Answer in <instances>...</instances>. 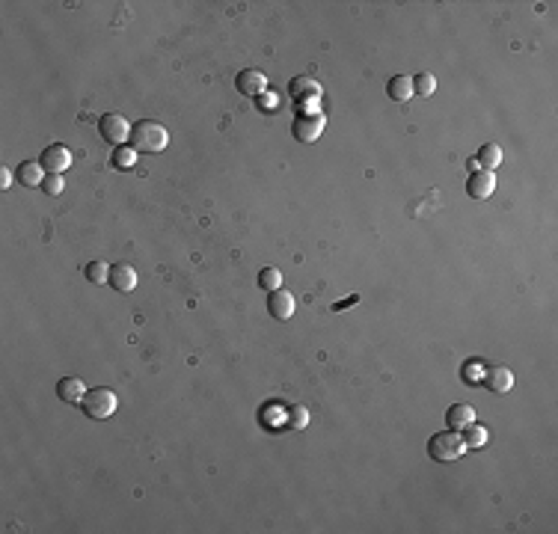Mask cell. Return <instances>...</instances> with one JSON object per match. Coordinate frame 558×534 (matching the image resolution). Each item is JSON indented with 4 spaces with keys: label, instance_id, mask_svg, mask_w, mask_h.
<instances>
[{
    "label": "cell",
    "instance_id": "obj_1",
    "mask_svg": "<svg viewBox=\"0 0 558 534\" xmlns=\"http://www.w3.org/2000/svg\"><path fill=\"white\" fill-rule=\"evenodd\" d=\"M131 148L134 152H143V155H155L163 152L166 143H170V134L166 128L155 119H140L137 125H131Z\"/></svg>",
    "mask_w": 558,
    "mask_h": 534
},
{
    "label": "cell",
    "instance_id": "obj_2",
    "mask_svg": "<svg viewBox=\"0 0 558 534\" xmlns=\"http://www.w3.org/2000/svg\"><path fill=\"white\" fill-rule=\"evenodd\" d=\"M463 452H466V445H463V440H461V433L451 430V427L443 430V433H434L431 442H428V454H431V460H436V463L461 460Z\"/></svg>",
    "mask_w": 558,
    "mask_h": 534
},
{
    "label": "cell",
    "instance_id": "obj_3",
    "mask_svg": "<svg viewBox=\"0 0 558 534\" xmlns=\"http://www.w3.org/2000/svg\"><path fill=\"white\" fill-rule=\"evenodd\" d=\"M116 407H119V398H116V392L98 386V389H90L87 395H83V413L90 415V419H110V415L116 413Z\"/></svg>",
    "mask_w": 558,
    "mask_h": 534
},
{
    "label": "cell",
    "instance_id": "obj_4",
    "mask_svg": "<svg viewBox=\"0 0 558 534\" xmlns=\"http://www.w3.org/2000/svg\"><path fill=\"white\" fill-rule=\"evenodd\" d=\"M98 134H101V140H104L107 146L119 148L131 137V122L125 119L122 113H104L98 119Z\"/></svg>",
    "mask_w": 558,
    "mask_h": 534
},
{
    "label": "cell",
    "instance_id": "obj_5",
    "mask_svg": "<svg viewBox=\"0 0 558 534\" xmlns=\"http://www.w3.org/2000/svg\"><path fill=\"white\" fill-rule=\"evenodd\" d=\"M321 131H324V119H321L318 113H303L291 125V134L297 143H315L321 137Z\"/></svg>",
    "mask_w": 558,
    "mask_h": 534
},
{
    "label": "cell",
    "instance_id": "obj_6",
    "mask_svg": "<svg viewBox=\"0 0 558 534\" xmlns=\"http://www.w3.org/2000/svg\"><path fill=\"white\" fill-rule=\"evenodd\" d=\"M39 163L45 166V173H50V175H63L65 170L72 166V152H69V146H50V148H45L42 152V158H39Z\"/></svg>",
    "mask_w": 558,
    "mask_h": 534
},
{
    "label": "cell",
    "instance_id": "obj_7",
    "mask_svg": "<svg viewBox=\"0 0 558 534\" xmlns=\"http://www.w3.org/2000/svg\"><path fill=\"white\" fill-rule=\"evenodd\" d=\"M267 312H270V318H277V321H289L291 315H294V297H291V291H285V288L267 291Z\"/></svg>",
    "mask_w": 558,
    "mask_h": 534
},
{
    "label": "cell",
    "instance_id": "obj_8",
    "mask_svg": "<svg viewBox=\"0 0 558 534\" xmlns=\"http://www.w3.org/2000/svg\"><path fill=\"white\" fill-rule=\"evenodd\" d=\"M235 87H238V92L247 95V98H259L267 89V77L259 69H244V72H238V77H235Z\"/></svg>",
    "mask_w": 558,
    "mask_h": 534
},
{
    "label": "cell",
    "instance_id": "obj_9",
    "mask_svg": "<svg viewBox=\"0 0 558 534\" xmlns=\"http://www.w3.org/2000/svg\"><path fill=\"white\" fill-rule=\"evenodd\" d=\"M493 190H496V175L490 173V170L472 173L469 181H466V193L472 199H487V196H493Z\"/></svg>",
    "mask_w": 558,
    "mask_h": 534
},
{
    "label": "cell",
    "instance_id": "obj_10",
    "mask_svg": "<svg viewBox=\"0 0 558 534\" xmlns=\"http://www.w3.org/2000/svg\"><path fill=\"white\" fill-rule=\"evenodd\" d=\"M110 285H113V291H122V294L134 291L137 288V271H134L131 264H113L110 267Z\"/></svg>",
    "mask_w": 558,
    "mask_h": 534
},
{
    "label": "cell",
    "instance_id": "obj_11",
    "mask_svg": "<svg viewBox=\"0 0 558 534\" xmlns=\"http://www.w3.org/2000/svg\"><path fill=\"white\" fill-rule=\"evenodd\" d=\"M484 386L490 389V392H499V395H505L511 386H514V374L505 369V365H493V369H487L484 371Z\"/></svg>",
    "mask_w": 558,
    "mask_h": 534
},
{
    "label": "cell",
    "instance_id": "obj_12",
    "mask_svg": "<svg viewBox=\"0 0 558 534\" xmlns=\"http://www.w3.org/2000/svg\"><path fill=\"white\" fill-rule=\"evenodd\" d=\"M289 92H291L294 102H318V98H321V87H318V80H312V77H294L289 83Z\"/></svg>",
    "mask_w": 558,
    "mask_h": 534
},
{
    "label": "cell",
    "instance_id": "obj_13",
    "mask_svg": "<svg viewBox=\"0 0 558 534\" xmlns=\"http://www.w3.org/2000/svg\"><path fill=\"white\" fill-rule=\"evenodd\" d=\"M57 395L65 404H77V400H83V395H87V383L80 377H63L57 383Z\"/></svg>",
    "mask_w": 558,
    "mask_h": 534
},
{
    "label": "cell",
    "instance_id": "obj_14",
    "mask_svg": "<svg viewBox=\"0 0 558 534\" xmlns=\"http://www.w3.org/2000/svg\"><path fill=\"white\" fill-rule=\"evenodd\" d=\"M45 166L39 163V160H24V163H18V181L24 187H42V181H45V175L48 173H42Z\"/></svg>",
    "mask_w": 558,
    "mask_h": 534
},
{
    "label": "cell",
    "instance_id": "obj_15",
    "mask_svg": "<svg viewBox=\"0 0 558 534\" xmlns=\"http://www.w3.org/2000/svg\"><path fill=\"white\" fill-rule=\"evenodd\" d=\"M386 95L392 98V102H410V98H413V77H407V75L389 77V83H386Z\"/></svg>",
    "mask_w": 558,
    "mask_h": 534
},
{
    "label": "cell",
    "instance_id": "obj_16",
    "mask_svg": "<svg viewBox=\"0 0 558 534\" xmlns=\"http://www.w3.org/2000/svg\"><path fill=\"white\" fill-rule=\"evenodd\" d=\"M469 422H476V410H472L469 404H451L446 410V425L451 430H463Z\"/></svg>",
    "mask_w": 558,
    "mask_h": 534
},
{
    "label": "cell",
    "instance_id": "obj_17",
    "mask_svg": "<svg viewBox=\"0 0 558 534\" xmlns=\"http://www.w3.org/2000/svg\"><path fill=\"white\" fill-rule=\"evenodd\" d=\"M476 163H478V170H490V173H493L496 166L502 163V148H499L496 143H484V146L478 148Z\"/></svg>",
    "mask_w": 558,
    "mask_h": 534
},
{
    "label": "cell",
    "instance_id": "obj_18",
    "mask_svg": "<svg viewBox=\"0 0 558 534\" xmlns=\"http://www.w3.org/2000/svg\"><path fill=\"white\" fill-rule=\"evenodd\" d=\"M487 437H490V433H487V427L484 425H476V422H469L466 427H463V445L466 448H481L484 442H487Z\"/></svg>",
    "mask_w": 558,
    "mask_h": 534
},
{
    "label": "cell",
    "instance_id": "obj_19",
    "mask_svg": "<svg viewBox=\"0 0 558 534\" xmlns=\"http://www.w3.org/2000/svg\"><path fill=\"white\" fill-rule=\"evenodd\" d=\"M83 276H87L92 285H104V282H110V264L107 261H90L87 267H83Z\"/></svg>",
    "mask_w": 558,
    "mask_h": 534
},
{
    "label": "cell",
    "instance_id": "obj_20",
    "mask_svg": "<svg viewBox=\"0 0 558 534\" xmlns=\"http://www.w3.org/2000/svg\"><path fill=\"white\" fill-rule=\"evenodd\" d=\"M434 92H436V77H434L431 72H419V75L413 77V95L428 98V95H434Z\"/></svg>",
    "mask_w": 558,
    "mask_h": 534
},
{
    "label": "cell",
    "instance_id": "obj_21",
    "mask_svg": "<svg viewBox=\"0 0 558 534\" xmlns=\"http://www.w3.org/2000/svg\"><path fill=\"white\" fill-rule=\"evenodd\" d=\"M259 288H264V291H277V288H282V273H279V267H262V273H259Z\"/></svg>",
    "mask_w": 558,
    "mask_h": 534
},
{
    "label": "cell",
    "instance_id": "obj_22",
    "mask_svg": "<svg viewBox=\"0 0 558 534\" xmlns=\"http://www.w3.org/2000/svg\"><path fill=\"white\" fill-rule=\"evenodd\" d=\"M137 163V152H134L131 146H119L113 148V166H119V170H128V166Z\"/></svg>",
    "mask_w": 558,
    "mask_h": 534
},
{
    "label": "cell",
    "instance_id": "obj_23",
    "mask_svg": "<svg viewBox=\"0 0 558 534\" xmlns=\"http://www.w3.org/2000/svg\"><path fill=\"white\" fill-rule=\"evenodd\" d=\"M306 425H309V413H306V407H291V410H289V427L300 430V427H306Z\"/></svg>",
    "mask_w": 558,
    "mask_h": 534
},
{
    "label": "cell",
    "instance_id": "obj_24",
    "mask_svg": "<svg viewBox=\"0 0 558 534\" xmlns=\"http://www.w3.org/2000/svg\"><path fill=\"white\" fill-rule=\"evenodd\" d=\"M42 190L48 193V196H60L63 193V175H45V181H42Z\"/></svg>",
    "mask_w": 558,
    "mask_h": 534
},
{
    "label": "cell",
    "instance_id": "obj_25",
    "mask_svg": "<svg viewBox=\"0 0 558 534\" xmlns=\"http://www.w3.org/2000/svg\"><path fill=\"white\" fill-rule=\"evenodd\" d=\"M12 178H15V173L9 170V166H4V170H0V190H9Z\"/></svg>",
    "mask_w": 558,
    "mask_h": 534
},
{
    "label": "cell",
    "instance_id": "obj_26",
    "mask_svg": "<svg viewBox=\"0 0 558 534\" xmlns=\"http://www.w3.org/2000/svg\"><path fill=\"white\" fill-rule=\"evenodd\" d=\"M259 104H262V110H267V113H270V110L277 107V98H274V95H267V92H262V102H259Z\"/></svg>",
    "mask_w": 558,
    "mask_h": 534
},
{
    "label": "cell",
    "instance_id": "obj_27",
    "mask_svg": "<svg viewBox=\"0 0 558 534\" xmlns=\"http://www.w3.org/2000/svg\"><path fill=\"white\" fill-rule=\"evenodd\" d=\"M357 300H360V297H357V294H353V297H348V300H342V303H336V306H333V312H342V309H348V306H353V303H357Z\"/></svg>",
    "mask_w": 558,
    "mask_h": 534
}]
</instances>
